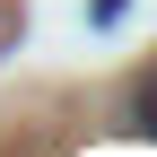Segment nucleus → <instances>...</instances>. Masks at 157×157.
Returning a JSON list of instances; mask_svg holds the SVG:
<instances>
[{
  "label": "nucleus",
  "instance_id": "1",
  "mask_svg": "<svg viewBox=\"0 0 157 157\" xmlns=\"http://www.w3.org/2000/svg\"><path fill=\"white\" fill-rule=\"evenodd\" d=\"M131 131L157 140V70H140V87H131Z\"/></svg>",
  "mask_w": 157,
  "mask_h": 157
},
{
  "label": "nucleus",
  "instance_id": "2",
  "mask_svg": "<svg viewBox=\"0 0 157 157\" xmlns=\"http://www.w3.org/2000/svg\"><path fill=\"white\" fill-rule=\"evenodd\" d=\"M87 17H96V26H113V17H122V0H96V9H87Z\"/></svg>",
  "mask_w": 157,
  "mask_h": 157
}]
</instances>
